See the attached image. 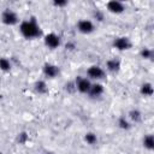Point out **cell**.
Here are the masks:
<instances>
[{
  "label": "cell",
  "instance_id": "30bf717a",
  "mask_svg": "<svg viewBox=\"0 0 154 154\" xmlns=\"http://www.w3.org/2000/svg\"><path fill=\"white\" fill-rule=\"evenodd\" d=\"M105 93V87L101 82H93L91 83V87L89 89V97L91 99H100Z\"/></svg>",
  "mask_w": 154,
  "mask_h": 154
},
{
  "label": "cell",
  "instance_id": "d4e9b609",
  "mask_svg": "<svg viewBox=\"0 0 154 154\" xmlns=\"http://www.w3.org/2000/svg\"><path fill=\"white\" fill-rule=\"evenodd\" d=\"M43 154H57V153H54V152H49V150H48V152H45Z\"/></svg>",
  "mask_w": 154,
  "mask_h": 154
},
{
  "label": "cell",
  "instance_id": "7a4b0ae2",
  "mask_svg": "<svg viewBox=\"0 0 154 154\" xmlns=\"http://www.w3.org/2000/svg\"><path fill=\"white\" fill-rule=\"evenodd\" d=\"M0 20L7 26H14L20 23L18 13L12 8H5L0 14Z\"/></svg>",
  "mask_w": 154,
  "mask_h": 154
},
{
  "label": "cell",
  "instance_id": "9a60e30c",
  "mask_svg": "<svg viewBox=\"0 0 154 154\" xmlns=\"http://www.w3.org/2000/svg\"><path fill=\"white\" fill-rule=\"evenodd\" d=\"M117 125H118L119 129H122V130H124V131H128V130H130V129L132 128V124H131V122L128 119L126 116H120V117L117 119Z\"/></svg>",
  "mask_w": 154,
  "mask_h": 154
},
{
  "label": "cell",
  "instance_id": "cb8c5ba5",
  "mask_svg": "<svg viewBox=\"0 0 154 154\" xmlns=\"http://www.w3.org/2000/svg\"><path fill=\"white\" fill-rule=\"evenodd\" d=\"M73 48H76V45L73 43V42H69L67 45H66V49H73Z\"/></svg>",
  "mask_w": 154,
  "mask_h": 154
},
{
  "label": "cell",
  "instance_id": "603a6c76",
  "mask_svg": "<svg viewBox=\"0 0 154 154\" xmlns=\"http://www.w3.org/2000/svg\"><path fill=\"white\" fill-rule=\"evenodd\" d=\"M67 4H69V2H67L66 0H54V1H53V5H54L55 7H65Z\"/></svg>",
  "mask_w": 154,
  "mask_h": 154
},
{
  "label": "cell",
  "instance_id": "7c38bea8",
  "mask_svg": "<svg viewBox=\"0 0 154 154\" xmlns=\"http://www.w3.org/2000/svg\"><path fill=\"white\" fill-rule=\"evenodd\" d=\"M126 117H128V119L131 122V124H138V123L142 122V118H143L142 112H141L138 108H131V109L128 112Z\"/></svg>",
  "mask_w": 154,
  "mask_h": 154
},
{
  "label": "cell",
  "instance_id": "8992f818",
  "mask_svg": "<svg viewBox=\"0 0 154 154\" xmlns=\"http://www.w3.org/2000/svg\"><path fill=\"white\" fill-rule=\"evenodd\" d=\"M91 81L85 77V76H77L75 79V85H76V91H78L79 94H85L88 95L89 89L91 87Z\"/></svg>",
  "mask_w": 154,
  "mask_h": 154
},
{
  "label": "cell",
  "instance_id": "d6986e66",
  "mask_svg": "<svg viewBox=\"0 0 154 154\" xmlns=\"http://www.w3.org/2000/svg\"><path fill=\"white\" fill-rule=\"evenodd\" d=\"M140 57L144 60H152L153 57H154V52L149 47H142L141 51H140Z\"/></svg>",
  "mask_w": 154,
  "mask_h": 154
},
{
  "label": "cell",
  "instance_id": "e0dca14e",
  "mask_svg": "<svg viewBox=\"0 0 154 154\" xmlns=\"http://www.w3.org/2000/svg\"><path fill=\"white\" fill-rule=\"evenodd\" d=\"M83 140H84V142H85L88 146H95V144H97V142H99L97 135H96L95 132H93V131L85 132Z\"/></svg>",
  "mask_w": 154,
  "mask_h": 154
},
{
  "label": "cell",
  "instance_id": "8fae6325",
  "mask_svg": "<svg viewBox=\"0 0 154 154\" xmlns=\"http://www.w3.org/2000/svg\"><path fill=\"white\" fill-rule=\"evenodd\" d=\"M120 67H122V63L118 58H109L108 60H106L105 71H108L111 73H117L119 72Z\"/></svg>",
  "mask_w": 154,
  "mask_h": 154
},
{
  "label": "cell",
  "instance_id": "9c48e42d",
  "mask_svg": "<svg viewBox=\"0 0 154 154\" xmlns=\"http://www.w3.org/2000/svg\"><path fill=\"white\" fill-rule=\"evenodd\" d=\"M106 10L112 14H122L123 12H125L126 6L119 0H111L106 2Z\"/></svg>",
  "mask_w": 154,
  "mask_h": 154
},
{
  "label": "cell",
  "instance_id": "3957f363",
  "mask_svg": "<svg viewBox=\"0 0 154 154\" xmlns=\"http://www.w3.org/2000/svg\"><path fill=\"white\" fill-rule=\"evenodd\" d=\"M85 77H88L91 82H101L106 78V71L100 65H90L85 70Z\"/></svg>",
  "mask_w": 154,
  "mask_h": 154
},
{
  "label": "cell",
  "instance_id": "ba28073f",
  "mask_svg": "<svg viewBox=\"0 0 154 154\" xmlns=\"http://www.w3.org/2000/svg\"><path fill=\"white\" fill-rule=\"evenodd\" d=\"M112 45L117 51H120V52L129 51L132 47V42L128 36H118V37H116L113 40Z\"/></svg>",
  "mask_w": 154,
  "mask_h": 154
},
{
  "label": "cell",
  "instance_id": "5b68a950",
  "mask_svg": "<svg viewBox=\"0 0 154 154\" xmlns=\"http://www.w3.org/2000/svg\"><path fill=\"white\" fill-rule=\"evenodd\" d=\"M43 43L49 49H57L61 46V37L57 32H48L43 35Z\"/></svg>",
  "mask_w": 154,
  "mask_h": 154
},
{
  "label": "cell",
  "instance_id": "6da1fadb",
  "mask_svg": "<svg viewBox=\"0 0 154 154\" xmlns=\"http://www.w3.org/2000/svg\"><path fill=\"white\" fill-rule=\"evenodd\" d=\"M18 28H19L18 29L19 34L25 40H35V38H38L42 36L41 26L38 25V23L35 18L20 20V23L18 24Z\"/></svg>",
  "mask_w": 154,
  "mask_h": 154
},
{
  "label": "cell",
  "instance_id": "277c9868",
  "mask_svg": "<svg viewBox=\"0 0 154 154\" xmlns=\"http://www.w3.org/2000/svg\"><path fill=\"white\" fill-rule=\"evenodd\" d=\"M76 29H77L78 32H81L83 35H89V34H93L96 30V25H95V22L93 19L81 18L76 23Z\"/></svg>",
  "mask_w": 154,
  "mask_h": 154
},
{
  "label": "cell",
  "instance_id": "52a82bcc",
  "mask_svg": "<svg viewBox=\"0 0 154 154\" xmlns=\"http://www.w3.org/2000/svg\"><path fill=\"white\" fill-rule=\"evenodd\" d=\"M60 73V69L58 65L53 63H45L42 66V75L47 79H54Z\"/></svg>",
  "mask_w": 154,
  "mask_h": 154
},
{
  "label": "cell",
  "instance_id": "4fadbf2b",
  "mask_svg": "<svg viewBox=\"0 0 154 154\" xmlns=\"http://www.w3.org/2000/svg\"><path fill=\"white\" fill-rule=\"evenodd\" d=\"M34 90L36 94L38 95H46L49 89H48V84L45 79H37L35 83H34Z\"/></svg>",
  "mask_w": 154,
  "mask_h": 154
},
{
  "label": "cell",
  "instance_id": "7402d4cb",
  "mask_svg": "<svg viewBox=\"0 0 154 154\" xmlns=\"http://www.w3.org/2000/svg\"><path fill=\"white\" fill-rule=\"evenodd\" d=\"M28 140H29V136H28V134L24 132V131H23V132H19L18 136H17V141H18L20 144H25Z\"/></svg>",
  "mask_w": 154,
  "mask_h": 154
},
{
  "label": "cell",
  "instance_id": "ac0fdd59",
  "mask_svg": "<svg viewBox=\"0 0 154 154\" xmlns=\"http://www.w3.org/2000/svg\"><path fill=\"white\" fill-rule=\"evenodd\" d=\"M12 69V63L7 57H0V70L4 72H8Z\"/></svg>",
  "mask_w": 154,
  "mask_h": 154
},
{
  "label": "cell",
  "instance_id": "44dd1931",
  "mask_svg": "<svg viewBox=\"0 0 154 154\" xmlns=\"http://www.w3.org/2000/svg\"><path fill=\"white\" fill-rule=\"evenodd\" d=\"M93 19L96 22H102L103 20V12L101 10H95L93 12Z\"/></svg>",
  "mask_w": 154,
  "mask_h": 154
},
{
  "label": "cell",
  "instance_id": "ffe728a7",
  "mask_svg": "<svg viewBox=\"0 0 154 154\" xmlns=\"http://www.w3.org/2000/svg\"><path fill=\"white\" fill-rule=\"evenodd\" d=\"M64 89H65L67 93H70V94H72V93H76V85H75V81H70V82L65 83V85H64Z\"/></svg>",
  "mask_w": 154,
  "mask_h": 154
},
{
  "label": "cell",
  "instance_id": "5bb4252c",
  "mask_svg": "<svg viewBox=\"0 0 154 154\" xmlns=\"http://www.w3.org/2000/svg\"><path fill=\"white\" fill-rule=\"evenodd\" d=\"M140 94L144 97H150L154 94V87L150 82H144L140 85Z\"/></svg>",
  "mask_w": 154,
  "mask_h": 154
},
{
  "label": "cell",
  "instance_id": "2e32d148",
  "mask_svg": "<svg viewBox=\"0 0 154 154\" xmlns=\"http://www.w3.org/2000/svg\"><path fill=\"white\" fill-rule=\"evenodd\" d=\"M142 146L147 150H153L154 149V136L152 134H147L142 138Z\"/></svg>",
  "mask_w": 154,
  "mask_h": 154
}]
</instances>
